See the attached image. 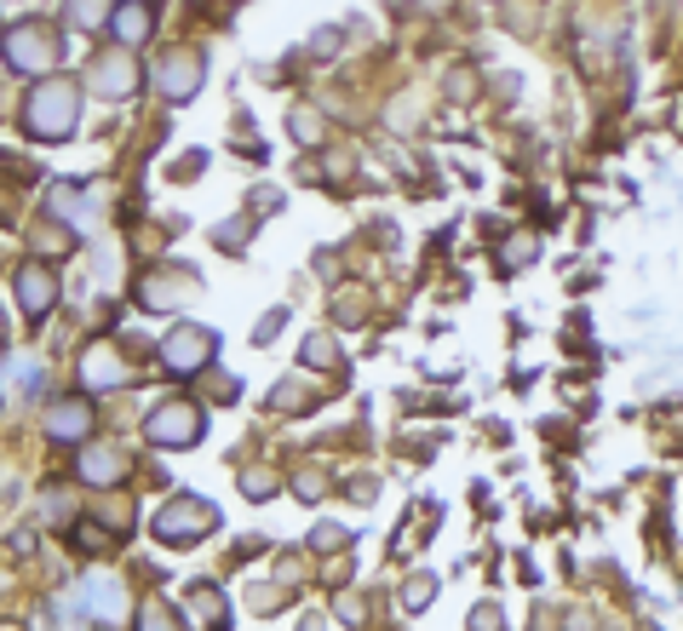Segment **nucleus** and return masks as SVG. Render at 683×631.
Masks as SVG:
<instances>
[{
  "mask_svg": "<svg viewBox=\"0 0 683 631\" xmlns=\"http://www.w3.org/2000/svg\"><path fill=\"white\" fill-rule=\"evenodd\" d=\"M213 357H219V334H213V327H201V322H184V327H172V334L161 339L167 373H201Z\"/></svg>",
  "mask_w": 683,
  "mask_h": 631,
  "instance_id": "5",
  "label": "nucleus"
},
{
  "mask_svg": "<svg viewBox=\"0 0 683 631\" xmlns=\"http://www.w3.org/2000/svg\"><path fill=\"white\" fill-rule=\"evenodd\" d=\"M184 602H190V609H195L201 620H208V626H219L224 615H231V602H224V597H219V586H208V579H195V586L184 591Z\"/></svg>",
  "mask_w": 683,
  "mask_h": 631,
  "instance_id": "15",
  "label": "nucleus"
},
{
  "mask_svg": "<svg viewBox=\"0 0 683 631\" xmlns=\"http://www.w3.org/2000/svg\"><path fill=\"white\" fill-rule=\"evenodd\" d=\"M535 252H540V241H535V236H512V241L500 247V259L512 264V270H523V264H535Z\"/></svg>",
  "mask_w": 683,
  "mask_h": 631,
  "instance_id": "20",
  "label": "nucleus"
},
{
  "mask_svg": "<svg viewBox=\"0 0 683 631\" xmlns=\"http://www.w3.org/2000/svg\"><path fill=\"white\" fill-rule=\"evenodd\" d=\"M299 362H305V368H339V345H334V334H311L305 339V350H299Z\"/></svg>",
  "mask_w": 683,
  "mask_h": 631,
  "instance_id": "16",
  "label": "nucleus"
},
{
  "mask_svg": "<svg viewBox=\"0 0 683 631\" xmlns=\"http://www.w3.org/2000/svg\"><path fill=\"white\" fill-rule=\"evenodd\" d=\"M190 288H195V282H184V288H179L172 275H149V282L138 288V298H144L149 311H172V305H179V298H184Z\"/></svg>",
  "mask_w": 683,
  "mask_h": 631,
  "instance_id": "14",
  "label": "nucleus"
},
{
  "mask_svg": "<svg viewBox=\"0 0 683 631\" xmlns=\"http://www.w3.org/2000/svg\"><path fill=\"white\" fill-rule=\"evenodd\" d=\"M110 30L121 46H144L149 35H156V18H149V7H138V0H126V7L110 18Z\"/></svg>",
  "mask_w": 683,
  "mask_h": 631,
  "instance_id": "12",
  "label": "nucleus"
},
{
  "mask_svg": "<svg viewBox=\"0 0 683 631\" xmlns=\"http://www.w3.org/2000/svg\"><path fill=\"white\" fill-rule=\"evenodd\" d=\"M432 591H437V579H432V574H414L408 586H402V609H414V615H419L425 602H432Z\"/></svg>",
  "mask_w": 683,
  "mask_h": 631,
  "instance_id": "21",
  "label": "nucleus"
},
{
  "mask_svg": "<svg viewBox=\"0 0 683 631\" xmlns=\"http://www.w3.org/2000/svg\"><path fill=\"white\" fill-rule=\"evenodd\" d=\"M87 87H92L98 98H126V92L138 87V64L126 58V53H104V58H92Z\"/></svg>",
  "mask_w": 683,
  "mask_h": 631,
  "instance_id": "8",
  "label": "nucleus"
},
{
  "mask_svg": "<svg viewBox=\"0 0 683 631\" xmlns=\"http://www.w3.org/2000/svg\"><path fill=\"white\" fill-rule=\"evenodd\" d=\"M419 7H425V12H443V7H448V0H419Z\"/></svg>",
  "mask_w": 683,
  "mask_h": 631,
  "instance_id": "31",
  "label": "nucleus"
},
{
  "mask_svg": "<svg viewBox=\"0 0 683 631\" xmlns=\"http://www.w3.org/2000/svg\"><path fill=\"white\" fill-rule=\"evenodd\" d=\"M92 431V402L87 396H64L46 408V437L53 442H81Z\"/></svg>",
  "mask_w": 683,
  "mask_h": 631,
  "instance_id": "11",
  "label": "nucleus"
},
{
  "mask_svg": "<svg viewBox=\"0 0 683 631\" xmlns=\"http://www.w3.org/2000/svg\"><path fill=\"white\" fill-rule=\"evenodd\" d=\"M75 247L69 230H58V218H41V230H35V252H46V259H64V252Z\"/></svg>",
  "mask_w": 683,
  "mask_h": 631,
  "instance_id": "18",
  "label": "nucleus"
},
{
  "mask_svg": "<svg viewBox=\"0 0 683 631\" xmlns=\"http://www.w3.org/2000/svg\"><path fill=\"white\" fill-rule=\"evenodd\" d=\"M339 620H345V626H362V620H368V602H362L357 591H345V597H339Z\"/></svg>",
  "mask_w": 683,
  "mask_h": 631,
  "instance_id": "28",
  "label": "nucleus"
},
{
  "mask_svg": "<svg viewBox=\"0 0 683 631\" xmlns=\"http://www.w3.org/2000/svg\"><path fill=\"white\" fill-rule=\"evenodd\" d=\"M75 115H81V87L75 81H46L30 92V104H23V126H30V138L41 144H64L75 133Z\"/></svg>",
  "mask_w": 683,
  "mask_h": 631,
  "instance_id": "1",
  "label": "nucleus"
},
{
  "mask_svg": "<svg viewBox=\"0 0 683 631\" xmlns=\"http://www.w3.org/2000/svg\"><path fill=\"white\" fill-rule=\"evenodd\" d=\"M299 631H322V620H305V626H299Z\"/></svg>",
  "mask_w": 683,
  "mask_h": 631,
  "instance_id": "32",
  "label": "nucleus"
},
{
  "mask_svg": "<svg viewBox=\"0 0 683 631\" xmlns=\"http://www.w3.org/2000/svg\"><path fill=\"white\" fill-rule=\"evenodd\" d=\"M494 626H500V609H494V602H483V609L471 615V631H494Z\"/></svg>",
  "mask_w": 683,
  "mask_h": 631,
  "instance_id": "29",
  "label": "nucleus"
},
{
  "mask_svg": "<svg viewBox=\"0 0 683 631\" xmlns=\"http://www.w3.org/2000/svg\"><path fill=\"white\" fill-rule=\"evenodd\" d=\"M138 631H184V626L172 620V609H161V602H144V615H138Z\"/></svg>",
  "mask_w": 683,
  "mask_h": 631,
  "instance_id": "24",
  "label": "nucleus"
},
{
  "mask_svg": "<svg viewBox=\"0 0 683 631\" xmlns=\"http://www.w3.org/2000/svg\"><path fill=\"white\" fill-rule=\"evenodd\" d=\"M18 305H23V316H53V305H58V275L46 270V264H23L18 270Z\"/></svg>",
  "mask_w": 683,
  "mask_h": 631,
  "instance_id": "9",
  "label": "nucleus"
},
{
  "mask_svg": "<svg viewBox=\"0 0 683 631\" xmlns=\"http://www.w3.org/2000/svg\"><path fill=\"white\" fill-rule=\"evenodd\" d=\"M81 379H87L92 391H121V385H133V368L121 362L115 345H92L87 357H81Z\"/></svg>",
  "mask_w": 683,
  "mask_h": 631,
  "instance_id": "10",
  "label": "nucleus"
},
{
  "mask_svg": "<svg viewBox=\"0 0 683 631\" xmlns=\"http://www.w3.org/2000/svg\"><path fill=\"white\" fill-rule=\"evenodd\" d=\"M282 327H288V311H270L259 327H253V345H270L276 334H282Z\"/></svg>",
  "mask_w": 683,
  "mask_h": 631,
  "instance_id": "26",
  "label": "nucleus"
},
{
  "mask_svg": "<svg viewBox=\"0 0 683 631\" xmlns=\"http://www.w3.org/2000/svg\"><path fill=\"white\" fill-rule=\"evenodd\" d=\"M201 431H208V419H201L195 402H161L144 419V437L156 448H190V442H201Z\"/></svg>",
  "mask_w": 683,
  "mask_h": 631,
  "instance_id": "4",
  "label": "nucleus"
},
{
  "mask_svg": "<svg viewBox=\"0 0 683 631\" xmlns=\"http://www.w3.org/2000/svg\"><path fill=\"white\" fill-rule=\"evenodd\" d=\"M81 476H87V483H98V488L121 483V476H126L121 448H87V453H81Z\"/></svg>",
  "mask_w": 683,
  "mask_h": 631,
  "instance_id": "13",
  "label": "nucleus"
},
{
  "mask_svg": "<svg viewBox=\"0 0 683 631\" xmlns=\"http://www.w3.org/2000/svg\"><path fill=\"white\" fill-rule=\"evenodd\" d=\"M219 528V511L201 494H179L172 505H161L156 511V540H167V545H190V540H201V534H213Z\"/></svg>",
  "mask_w": 683,
  "mask_h": 631,
  "instance_id": "3",
  "label": "nucleus"
},
{
  "mask_svg": "<svg viewBox=\"0 0 683 631\" xmlns=\"http://www.w3.org/2000/svg\"><path fill=\"white\" fill-rule=\"evenodd\" d=\"M115 12H110V0H69V23L75 30H104Z\"/></svg>",
  "mask_w": 683,
  "mask_h": 631,
  "instance_id": "17",
  "label": "nucleus"
},
{
  "mask_svg": "<svg viewBox=\"0 0 683 631\" xmlns=\"http://www.w3.org/2000/svg\"><path fill=\"white\" fill-rule=\"evenodd\" d=\"M201 53H167L161 64H156V92L167 98V104H184V98H195V87H201Z\"/></svg>",
  "mask_w": 683,
  "mask_h": 631,
  "instance_id": "6",
  "label": "nucleus"
},
{
  "mask_svg": "<svg viewBox=\"0 0 683 631\" xmlns=\"http://www.w3.org/2000/svg\"><path fill=\"white\" fill-rule=\"evenodd\" d=\"M288 126H293V138H299V144H316V138L327 133V126L316 121V110H293V115H288Z\"/></svg>",
  "mask_w": 683,
  "mask_h": 631,
  "instance_id": "22",
  "label": "nucleus"
},
{
  "mask_svg": "<svg viewBox=\"0 0 683 631\" xmlns=\"http://www.w3.org/2000/svg\"><path fill=\"white\" fill-rule=\"evenodd\" d=\"M81 609H87L92 620H104V626L126 620V591H121V579H115V574H87V579H81Z\"/></svg>",
  "mask_w": 683,
  "mask_h": 631,
  "instance_id": "7",
  "label": "nucleus"
},
{
  "mask_svg": "<svg viewBox=\"0 0 683 631\" xmlns=\"http://www.w3.org/2000/svg\"><path fill=\"white\" fill-rule=\"evenodd\" d=\"M311 46H316V53L327 58V53H334V46H339V30H316V41H311Z\"/></svg>",
  "mask_w": 683,
  "mask_h": 631,
  "instance_id": "30",
  "label": "nucleus"
},
{
  "mask_svg": "<svg viewBox=\"0 0 683 631\" xmlns=\"http://www.w3.org/2000/svg\"><path fill=\"white\" fill-rule=\"evenodd\" d=\"M213 241H219L224 252H242V247L253 241V218H224L219 230H213Z\"/></svg>",
  "mask_w": 683,
  "mask_h": 631,
  "instance_id": "19",
  "label": "nucleus"
},
{
  "mask_svg": "<svg viewBox=\"0 0 683 631\" xmlns=\"http://www.w3.org/2000/svg\"><path fill=\"white\" fill-rule=\"evenodd\" d=\"M311 545H316V551H345L350 534H345L339 522H316V528H311Z\"/></svg>",
  "mask_w": 683,
  "mask_h": 631,
  "instance_id": "23",
  "label": "nucleus"
},
{
  "mask_svg": "<svg viewBox=\"0 0 683 631\" xmlns=\"http://www.w3.org/2000/svg\"><path fill=\"white\" fill-rule=\"evenodd\" d=\"M0 58H7L18 75H53L64 58V41L46 18H23L12 30H0Z\"/></svg>",
  "mask_w": 683,
  "mask_h": 631,
  "instance_id": "2",
  "label": "nucleus"
},
{
  "mask_svg": "<svg viewBox=\"0 0 683 631\" xmlns=\"http://www.w3.org/2000/svg\"><path fill=\"white\" fill-rule=\"evenodd\" d=\"M276 402H282V414H305L311 396L299 391V385H276V391H270V408H276Z\"/></svg>",
  "mask_w": 683,
  "mask_h": 631,
  "instance_id": "25",
  "label": "nucleus"
},
{
  "mask_svg": "<svg viewBox=\"0 0 683 631\" xmlns=\"http://www.w3.org/2000/svg\"><path fill=\"white\" fill-rule=\"evenodd\" d=\"M242 488H247V499H265L276 488V476L270 471H242Z\"/></svg>",
  "mask_w": 683,
  "mask_h": 631,
  "instance_id": "27",
  "label": "nucleus"
}]
</instances>
